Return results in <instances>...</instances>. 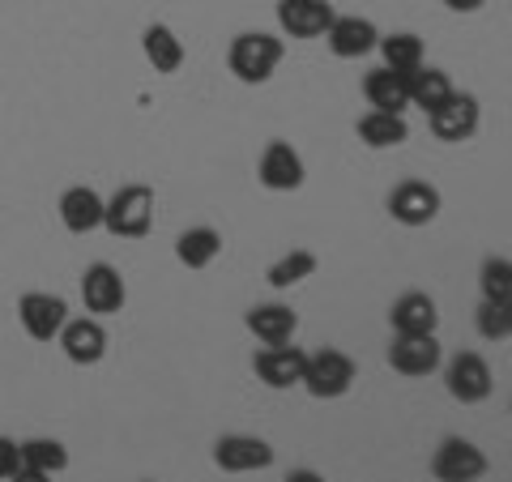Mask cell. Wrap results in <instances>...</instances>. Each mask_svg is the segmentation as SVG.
I'll list each match as a JSON object with an SVG mask.
<instances>
[{"mask_svg":"<svg viewBox=\"0 0 512 482\" xmlns=\"http://www.w3.org/2000/svg\"><path fill=\"white\" fill-rule=\"evenodd\" d=\"M282 56H286V43L278 35H265V30H244V35H235L231 47H227V69L235 73V82L265 86L269 77L278 73Z\"/></svg>","mask_w":512,"mask_h":482,"instance_id":"1","label":"cell"},{"mask_svg":"<svg viewBox=\"0 0 512 482\" xmlns=\"http://www.w3.org/2000/svg\"><path fill=\"white\" fill-rule=\"evenodd\" d=\"M355 380H359V363L350 359L346 350L320 346L308 355V363H303L299 389L308 397H316V401H338V397H346L350 389H355Z\"/></svg>","mask_w":512,"mask_h":482,"instance_id":"2","label":"cell"},{"mask_svg":"<svg viewBox=\"0 0 512 482\" xmlns=\"http://www.w3.org/2000/svg\"><path fill=\"white\" fill-rule=\"evenodd\" d=\"M103 231L116 239H146L154 231V188L124 184L103 201Z\"/></svg>","mask_w":512,"mask_h":482,"instance_id":"3","label":"cell"},{"mask_svg":"<svg viewBox=\"0 0 512 482\" xmlns=\"http://www.w3.org/2000/svg\"><path fill=\"white\" fill-rule=\"evenodd\" d=\"M389 218L393 222H402V227L410 231H419V227H431V222L440 218L444 210V197H440V188L436 184H427V180H402V184H393L389 188Z\"/></svg>","mask_w":512,"mask_h":482,"instance_id":"4","label":"cell"},{"mask_svg":"<svg viewBox=\"0 0 512 482\" xmlns=\"http://www.w3.org/2000/svg\"><path fill=\"white\" fill-rule=\"evenodd\" d=\"M444 389L461 406H478L495 393V376H491V363L478 355V350H457L453 359L444 363Z\"/></svg>","mask_w":512,"mask_h":482,"instance_id":"5","label":"cell"},{"mask_svg":"<svg viewBox=\"0 0 512 482\" xmlns=\"http://www.w3.org/2000/svg\"><path fill=\"white\" fill-rule=\"evenodd\" d=\"M487 470H491L487 453L466 436H444L436 453H431V478L436 482H478L487 478Z\"/></svg>","mask_w":512,"mask_h":482,"instance_id":"6","label":"cell"},{"mask_svg":"<svg viewBox=\"0 0 512 482\" xmlns=\"http://www.w3.org/2000/svg\"><path fill=\"white\" fill-rule=\"evenodd\" d=\"M478 124H483V107H478L474 94H461V90L448 94L436 111H427L431 137L444 141V146H461V141H470L478 133Z\"/></svg>","mask_w":512,"mask_h":482,"instance_id":"7","label":"cell"},{"mask_svg":"<svg viewBox=\"0 0 512 482\" xmlns=\"http://www.w3.org/2000/svg\"><path fill=\"white\" fill-rule=\"evenodd\" d=\"M278 461L274 444L261 436H244V431H231V436L214 440V465L222 474H261Z\"/></svg>","mask_w":512,"mask_h":482,"instance_id":"8","label":"cell"},{"mask_svg":"<svg viewBox=\"0 0 512 482\" xmlns=\"http://www.w3.org/2000/svg\"><path fill=\"white\" fill-rule=\"evenodd\" d=\"M444 363V350H440V337L436 333H393V346H389V367L406 380H423L431 372H440Z\"/></svg>","mask_w":512,"mask_h":482,"instance_id":"9","label":"cell"},{"mask_svg":"<svg viewBox=\"0 0 512 482\" xmlns=\"http://www.w3.org/2000/svg\"><path fill=\"white\" fill-rule=\"evenodd\" d=\"M256 180H261L265 192H299L303 180H308V167H303V158L291 141L274 137L261 150V158H256Z\"/></svg>","mask_w":512,"mask_h":482,"instance_id":"10","label":"cell"},{"mask_svg":"<svg viewBox=\"0 0 512 482\" xmlns=\"http://www.w3.org/2000/svg\"><path fill=\"white\" fill-rule=\"evenodd\" d=\"M303 363H308V350H299L295 342H282V346H261L252 355V372L265 389L286 393V389H299L303 380Z\"/></svg>","mask_w":512,"mask_h":482,"instance_id":"11","label":"cell"},{"mask_svg":"<svg viewBox=\"0 0 512 482\" xmlns=\"http://www.w3.org/2000/svg\"><path fill=\"white\" fill-rule=\"evenodd\" d=\"M82 303H86V312L99 316V320L124 312V303H128L124 273L116 265H107V261L86 265V273H82Z\"/></svg>","mask_w":512,"mask_h":482,"instance_id":"12","label":"cell"},{"mask_svg":"<svg viewBox=\"0 0 512 482\" xmlns=\"http://www.w3.org/2000/svg\"><path fill=\"white\" fill-rule=\"evenodd\" d=\"M56 342L73 367H94L107 355V329L99 316H69L64 329L56 333Z\"/></svg>","mask_w":512,"mask_h":482,"instance_id":"13","label":"cell"},{"mask_svg":"<svg viewBox=\"0 0 512 482\" xmlns=\"http://www.w3.org/2000/svg\"><path fill=\"white\" fill-rule=\"evenodd\" d=\"M320 39L329 43V52L338 60H363V56L376 52L380 30L372 18H359V13H333V22Z\"/></svg>","mask_w":512,"mask_h":482,"instance_id":"14","label":"cell"},{"mask_svg":"<svg viewBox=\"0 0 512 482\" xmlns=\"http://www.w3.org/2000/svg\"><path fill=\"white\" fill-rule=\"evenodd\" d=\"M64 320H69V303H64L60 295L26 291L18 299V325L26 329V337H35V342H56Z\"/></svg>","mask_w":512,"mask_h":482,"instance_id":"15","label":"cell"},{"mask_svg":"<svg viewBox=\"0 0 512 482\" xmlns=\"http://www.w3.org/2000/svg\"><path fill=\"white\" fill-rule=\"evenodd\" d=\"M56 214H60V227L69 235H90V231L103 227V197L90 184H73V188L60 192Z\"/></svg>","mask_w":512,"mask_h":482,"instance_id":"16","label":"cell"},{"mask_svg":"<svg viewBox=\"0 0 512 482\" xmlns=\"http://www.w3.org/2000/svg\"><path fill=\"white\" fill-rule=\"evenodd\" d=\"M333 22L329 0H278V26L286 39H320Z\"/></svg>","mask_w":512,"mask_h":482,"instance_id":"17","label":"cell"},{"mask_svg":"<svg viewBox=\"0 0 512 482\" xmlns=\"http://www.w3.org/2000/svg\"><path fill=\"white\" fill-rule=\"evenodd\" d=\"M244 329H248L261 346L295 342V333H299V312L286 308V303H256V308L244 312Z\"/></svg>","mask_w":512,"mask_h":482,"instance_id":"18","label":"cell"},{"mask_svg":"<svg viewBox=\"0 0 512 482\" xmlns=\"http://www.w3.org/2000/svg\"><path fill=\"white\" fill-rule=\"evenodd\" d=\"M389 329L393 333H436L440 329V308L427 291H406L393 299L389 308Z\"/></svg>","mask_w":512,"mask_h":482,"instance_id":"19","label":"cell"},{"mask_svg":"<svg viewBox=\"0 0 512 482\" xmlns=\"http://www.w3.org/2000/svg\"><path fill=\"white\" fill-rule=\"evenodd\" d=\"M141 52H146L150 69H154V73H163V77L180 73V69H184V60H188L184 39L175 35L167 22H150L146 30H141Z\"/></svg>","mask_w":512,"mask_h":482,"instance_id":"20","label":"cell"},{"mask_svg":"<svg viewBox=\"0 0 512 482\" xmlns=\"http://www.w3.org/2000/svg\"><path fill=\"white\" fill-rule=\"evenodd\" d=\"M355 133H359V141L367 150H397V146H406L410 124H406V116H397V111H372L367 107L355 120Z\"/></svg>","mask_w":512,"mask_h":482,"instance_id":"21","label":"cell"},{"mask_svg":"<svg viewBox=\"0 0 512 482\" xmlns=\"http://www.w3.org/2000/svg\"><path fill=\"white\" fill-rule=\"evenodd\" d=\"M376 52L384 56V69H389V73H402V77L419 73L423 64H427V47H423V39L414 35V30H397V35H380Z\"/></svg>","mask_w":512,"mask_h":482,"instance_id":"22","label":"cell"},{"mask_svg":"<svg viewBox=\"0 0 512 482\" xmlns=\"http://www.w3.org/2000/svg\"><path fill=\"white\" fill-rule=\"evenodd\" d=\"M363 99H367V107L372 111H397V116H406V107H410V99H406V77L402 73H389L380 64V69H372L363 77Z\"/></svg>","mask_w":512,"mask_h":482,"instance_id":"23","label":"cell"},{"mask_svg":"<svg viewBox=\"0 0 512 482\" xmlns=\"http://www.w3.org/2000/svg\"><path fill=\"white\" fill-rule=\"evenodd\" d=\"M222 256V231L214 227H188L175 239V261L184 269H210Z\"/></svg>","mask_w":512,"mask_h":482,"instance_id":"24","label":"cell"},{"mask_svg":"<svg viewBox=\"0 0 512 482\" xmlns=\"http://www.w3.org/2000/svg\"><path fill=\"white\" fill-rule=\"evenodd\" d=\"M453 90H457L453 77H448L444 69H431V64H423L419 73L406 77V99H410V107H419V111H436Z\"/></svg>","mask_w":512,"mask_h":482,"instance_id":"25","label":"cell"},{"mask_svg":"<svg viewBox=\"0 0 512 482\" xmlns=\"http://www.w3.org/2000/svg\"><path fill=\"white\" fill-rule=\"evenodd\" d=\"M316 252L312 248H291V252H282L274 265L265 269V282L274 286V291H295V286H303L316 273Z\"/></svg>","mask_w":512,"mask_h":482,"instance_id":"26","label":"cell"},{"mask_svg":"<svg viewBox=\"0 0 512 482\" xmlns=\"http://www.w3.org/2000/svg\"><path fill=\"white\" fill-rule=\"evenodd\" d=\"M22 448V470H35V474H64L69 470V448L52 436H30V440H18Z\"/></svg>","mask_w":512,"mask_h":482,"instance_id":"27","label":"cell"},{"mask_svg":"<svg viewBox=\"0 0 512 482\" xmlns=\"http://www.w3.org/2000/svg\"><path fill=\"white\" fill-rule=\"evenodd\" d=\"M478 291L491 303H512V261L508 256H487L478 269Z\"/></svg>","mask_w":512,"mask_h":482,"instance_id":"28","label":"cell"},{"mask_svg":"<svg viewBox=\"0 0 512 482\" xmlns=\"http://www.w3.org/2000/svg\"><path fill=\"white\" fill-rule=\"evenodd\" d=\"M474 329H478V337H487V342H508L512 337V303L483 299L474 312Z\"/></svg>","mask_w":512,"mask_h":482,"instance_id":"29","label":"cell"},{"mask_svg":"<svg viewBox=\"0 0 512 482\" xmlns=\"http://www.w3.org/2000/svg\"><path fill=\"white\" fill-rule=\"evenodd\" d=\"M18 470H22V448H18V440L0 436V482H9Z\"/></svg>","mask_w":512,"mask_h":482,"instance_id":"30","label":"cell"},{"mask_svg":"<svg viewBox=\"0 0 512 482\" xmlns=\"http://www.w3.org/2000/svg\"><path fill=\"white\" fill-rule=\"evenodd\" d=\"M286 482H329V478L320 474V470H312V465H299V470L286 474Z\"/></svg>","mask_w":512,"mask_h":482,"instance_id":"31","label":"cell"},{"mask_svg":"<svg viewBox=\"0 0 512 482\" xmlns=\"http://www.w3.org/2000/svg\"><path fill=\"white\" fill-rule=\"evenodd\" d=\"M444 5L453 9V13H478V9L487 5V0H444Z\"/></svg>","mask_w":512,"mask_h":482,"instance_id":"32","label":"cell"},{"mask_svg":"<svg viewBox=\"0 0 512 482\" xmlns=\"http://www.w3.org/2000/svg\"><path fill=\"white\" fill-rule=\"evenodd\" d=\"M9 482H52V474H35V470H18Z\"/></svg>","mask_w":512,"mask_h":482,"instance_id":"33","label":"cell"}]
</instances>
